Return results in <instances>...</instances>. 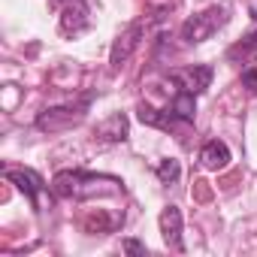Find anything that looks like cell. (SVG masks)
Here are the masks:
<instances>
[{
  "mask_svg": "<svg viewBox=\"0 0 257 257\" xmlns=\"http://www.w3.org/2000/svg\"><path fill=\"white\" fill-rule=\"evenodd\" d=\"M52 191L61 200H88V197H100V194H118L121 182L112 176H94V173H82V170H64L52 179Z\"/></svg>",
  "mask_w": 257,
  "mask_h": 257,
  "instance_id": "6da1fadb",
  "label": "cell"
},
{
  "mask_svg": "<svg viewBox=\"0 0 257 257\" xmlns=\"http://www.w3.org/2000/svg\"><path fill=\"white\" fill-rule=\"evenodd\" d=\"M224 25H227V10H224V7H209L206 13H200V16H194V19H188V22L182 25V40L191 43V46L206 43V40H209L212 34H218Z\"/></svg>",
  "mask_w": 257,
  "mask_h": 257,
  "instance_id": "7a4b0ae2",
  "label": "cell"
},
{
  "mask_svg": "<svg viewBox=\"0 0 257 257\" xmlns=\"http://www.w3.org/2000/svg\"><path fill=\"white\" fill-rule=\"evenodd\" d=\"M173 85L191 91V94H203L209 85H212V67L209 64H194V67H185V70H176L170 76Z\"/></svg>",
  "mask_w": 257,
  "mask_h": 257,
  "instance_id": "3957f363",
  "label": "cell"
},
{
  "mask_svg": "<svg viewBox=\"0 0 257 257\" xmlns=\"http://www.w3.org/2000/svg\"><path fill=\"white\" fill-rule=\"evenodd\" d=\"M4 176H7V179H10V182H13V185L28 197V200H31V206H34V209H40V194H43V188H46V182H43V176H40V173H34V170H28V167H19V170H13V167H10Z\"/></svg>",
  "mask_w": 257,
  "mask_h": 257,
  "instance_id": "277c9868",
  "label": "cell"
},
{
  "mask_svg": "<svg viewBox=\"0 0 257 257\" xmlns=\"http://www.w3.org/2000/svg\"><path fill=\"white\" fill-rule=\"evenodd\" d=\"M85 118V109H46L40 118H37V131H49V134H58V131H67V127L79 124Z\"/></svg>",
  "mask_w": 257,
  "mask_h": 257,
  "instance_id": "5b68a950",
  "label": "cell"
},
{
  "mask_svg": "<svg viewBox=\"0 0 257 257\" xmlns=\"http://www.w3.org/2000/svg\"><path fill=\"white\" fill-rule=\"evenodd\" d=\"M88 28H91V16H88L85 0H70V4L64 7V13H61V34L79 37Z\"/></svg>",
  "mask_w": 257,
  "mask_h": 257,
  "instance_id": "8992f818",
  "label": "cell"
},
{
  "mask_svg": "<svg viewBox=\"0 0 257 257\" xmlns=\"http://www.w3.org/2000/svg\"><path fill=\"white\" fill-rule=\"evenodd\" d=\"M146 34V22H137V25H131L118 40H115V46H112V55H109V61H112V67H121L127 58L134 55V49L140 46V37Z\"/></svg>",
  "mask_w": 257,
  "mask_h": 257,
  "instance_id": "52a82bcc",
  "label": "cell"
},
{
  "mask_svg": "<svg viewBox=\"0 0 257 257\" xmlns=\"http://www.w3.org/2000/svg\"><path fill=\"white\" fill-rule=\"evenodd\" d=\"M161 233H164V242L173 251H185V242H182V212H179V206H167L161 212Z\"/></svg>",
  "mask_w": 257,
  "mask_h": 257,
  "instance_id": "ba28073f",
  "label": "cell"
},
{
  "mask_svg": "<svg viewBox=\"0 0 257 257\" xmlns=\"http://www.w3.org/2000/svg\"><path fill=\"white\" fill-rule=\"evenodd\" d=\"M194 97H197V94H191V91H185V88H176V97L170 100L167 112H170L176 121L191 124V121H194V115H197V100H194Z\"/></svg>",
  "mask_w": 257,
  "mask_h": 257,
  "instance_id": "9c48e42d",
  "label": "cell"
},
{
  "mask_svg": "<svg viewBox=\"0 0 257 257\" xmlns=\"http://www.w3.org/2000/svg\"><path fill=\"white\" fill-rule=\"evenodd\" d=\"M200 164H203L206 170H224V167L230 164V149H227V143L209 140V143L200 149Z\"/></svg>",
  "mask_w": 257,
  "mask_h": 257,
  "instance_id": "30bf717a",
  "label": "cell"
},
{
  "mask_svg": "<svg viewBox=\"0 0 257 257\" xmlns=\"http://www.w3.org/2000/svg\"><path fill=\"white\" fill-rule=\"evenodd\" d=\"M97 137L106 140V143H121V140H127V118H124L121 112L109 115V118L97 127Z\"/></svg>",
  "mask_w": 257,
  "mask_h": 257,
  "instance_id": "8fae6325",
  "label": "cell"
},
{
  "mask_svg": "<svg viewBox=\"0 0 257 257\" xmlns=\"http://www.w3.org/2000/svg\"><path fill=\"white\" fill-rule=\"evenodd\" d=\"M179 176H182V167H179V161H176V158L161 161V167H158V179H161L164 185H176V182H179Z\"/></svg>",
  "mask_w": 257,
  "mask_h": 257,
  "instance_id": "7c38bea8",
  "label": "cell"
},
{
  "mask_svg": "<svg viewBox=\"0 0 257 257\" xmlns=\"http://www.w3.org/2000/svg\"><path fill=\"white\" fill-rule=\"evenodd\" d=\"M251 52H257V31L254 34H248L239 46H233L230 49V58H239V55H251Z\"/></svg>",
  "mask_w": 257,
  "mask_h": 257,
  "instance_id": "4fadbf2b",
  "label": "cell"
},
{
  "mask_svg": "<svg viewBox=\"0 0 257 257\" xmlns=\"http://www.w3.org/2000/svg\"><path fill=\"white\" fill-rule=\"evenodd\" d=\"M242 85H245L248 91H254V94H257V58L242 70Z\"/></svg>",
  "mask_w": 257,
  "mask_h": 257,
  "instance_id": "5bb4252c",
  "label": "cell"
},
{
  "mask_svg": "<svg viewBox=\"0 0 257 257\" xmlns=\"http://www.w3.org/2000/svg\"><path fill=\"white\" fill-rule=\"evenodd\" d=\"M124 251H131V254H146V245L143 242H137V239H124V245H121Z\"/></svg>",
  "mask_w": 257,
  "mask_h": 257,
  "instance_id": "9a60e30c",
  "label": "cell"
}]
</instances>
